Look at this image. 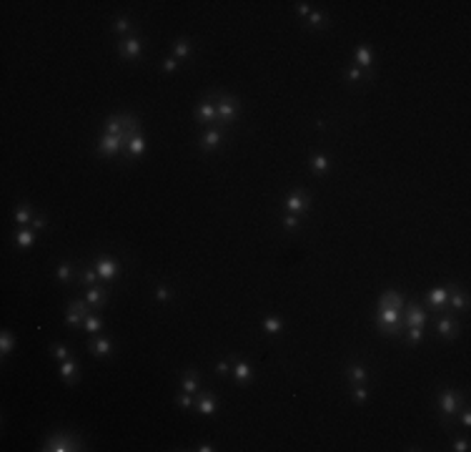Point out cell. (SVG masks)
<instances>
[{"label":"cell","instance_id":"obj_1","mask_svg":"<svg viewBox=\"0 0 471 452\" xmlns=\"http://www.w3.org/2000/svg\"><path fill=\"white\" fill-rule=\"evenodd\" d=\"M378 329L383 334H399L404 329V317H401V309H378Z\"/></svg>","mask_w":471,"mask_h":452},{"label":"cell","instance_id":"obj_2","mask_svg":"<svg viewBox=\"0 0 471 452\" xmlns=\"http://www.w3.org/2000/svg\"><path fill=\"white\" fill-rule=\"evenodd\" d=\"M216 121H221L223 126L231 123L236 116H238V101L231 98V96H218L216 101Z\"/></svg>","mask_w":471,"mask_h":452},{"label":"cell","instance_id":"obj_3","mask_svg":"<svg viewBox=\"0 0 471 452\" xmlns=\"http://www.w3.org/2000/svg\"><path fill=\"white\" fill-rule=\"evenodd\" d=\"M43 450H48V452H68V450H83V447H81V440H78V437L58 432V435H53V437L46 442Z\"/></svg>","mask_w":471,"mask_h":452},{"label":"cell","instance_id":"obj_4","mask_svg":"<svg viewBox=\"0 0 471 452\" xmlns=\"http://www.w3.org/2000/svg\"><path fill=\"white\" fill-rule=\"evenodd\" d=\"M459 402H461L459 392H454V390H444V392H441L439 409H441V417H444V420L456 417V412H459Z\"/></svg>","mask_w":471,"mask_h":452},{"label":"cell","instance_id":"obj_5","mask_svg":"<svg viewBox=\"0 0 471 452\" xmlns=\"http://www.w3.org/2000/svg\"><path fill=\"white\" fill-rule=\"evenodd\" d=\"M95 272H98L100 279L110 282V279H115L118 274H121V264H118L115 259H110V256H100V259H95Z\"/></svg>","mask_w":471,"mask_h":452},{"label":"cell","instance_id":"obj_6","mask_svg":"<svg viewBox=\"0 0 471 452\" xmlns=\"http://www.w3.org/2000/svg\"><path fill=\"white\" fill-rule=\"evenodd\" d=\"M88 301H70L68 304V317H65V322H68V327H78L86 317H88Z\"/></svg>","mask_w":471,"mask_h":452},{"label":"cell","instance_id":"obj_7","mask_svg":"<svg viewBox=\"0 0 471 452\" xmlns=\"http://www.w3.org/2000/svg\"><path fill=\"white\" fill-rule=\"evenodd\" d=\"M123 143H126V141H123L121 136H108V133H105V136L98 141L95 148H98V154H100V156H115L118 151L123 148Z\"/></svg>","mask_w":471,"mask_h":452},{"label":"cell","instance_id":"obj_8","mask_svg":"<svg viewBox=\"0 0 471 452\" xmlns=\"http://www.w3.org/2000/svg\"><path fill=\"white\" fill-rule=\"evenodd\" d=\"M118 51H121V56L128 58V60H138L141 53H143V41L138 35H131L128 41H123L121 46H118Z\"/></svg>","mask_w":471,"mask_h":452},{"label":"cell","instance_id":"obj_9","mask_svg":"<svg viewBox=\"0 0 471 452\" xmlns=\"http://www.w3.org/2000/svg\"><path fill=\"white\" fill-rule=\"evenodd\" d=\"M286 209H288V214H293V216L306 214V211H308V196H306L303 191H293V194L286 199Z\"/></svg>","mask_w":471,"mask_h":452},{"label":"cell","instance_id":"obj_10","mask_svg":"<svg viewBox=\"0 0 471 452\" xmlns=\"http://www.w3.org/2000/svg\"><path fill=\"white\" fill-rule=\"evenodd\" d=\"M426 324V312L419 304H409L404 314V327H424Z\"/></svg>","mask_w":471,"mask_h":452},{"label":"cell","instance_id":"obj_11","mask_svg":"<svg viewBox=\"0 0 471 452\" xmlns=\"http://www.w3.org/2000/svg\"><path fill=\"white\" fill-rule=\"evenodd\" d=\"M195 118H198L201 123H213L216 121V103L211 98L201 101L198 108H195Z\"/></svg>","mask_w":471,"mask_h":452},{"label":"cell","instance_id":"obj_12","mask_svg":"<svg viewBox=\"0 0 471 452\" xmlns=\"http://www.w3.org/2000/svg\"><path fill=\"white\" fill-rule=\"evenodd\" d=\"M404 307V296L399 291H383L381 299H378V309H401Z\"/></svg>","mask_w":471,"mask_h":452},{"label":"cell","instance_id":"obj_13","mask_svg":"<svg viewBox=\"0 0 471 452\" xmlns=\"http://www.w3.org/2000/svg\"><path fill=\"white\" fill-rule=\"evenodd\" d=\"M195 409H198L201 414H206V417H213V414L218 412V402H216L213 395L203 392V395L198 397V402H195Z\"/></svg>","mask_w":471,"mask_h":452},{"label":"cell","instance_id":"obj_14","mask_svg":"<svg viewBox=\"0 0 471 452\" xmlns=\"http://www.w3.org/2000/svg\"><path fill=\"white\" fill-rule=\"evenodd\" d=\"M60 377H63L68 385H73V382L81 380V369H78V362H73V359H63V364H60Z\"/></svg>","mask_w":471,"mask_h":452},{"label":"cell","instance_id":"obj_15","mask_svg":"<svg viewBox=\"0 0 471 452\" xmlns=\"http://www.w3.org/2000/svg\"><path fill=\"white\" fill-rule=\"evenodd\" d=\"M88 349H91L93 357H108L113 352V342L105 339V337H98V339H93V342L88 344Z\"/></svg>","mask_w":471,"mask_h":452},{"label":"cell","instance_id":"obj_16","mask_svg":"<svg viewBox=\"0 0 471 452\" xmlns=\"http://www.w3.org/2000/svg\"><path fill=\"white\" fill-rule=\"evenodd\" d=\"M221 141H223V133H221L218 128H211V131H206V136H203V141H201V148H203V151H213V148L221 146Z\"/></svg>","mask_w":471,"mask_h":452},{"label":"cell","instance_id":"obj_17","mask_svg":"<svg viewBox=\"0 0 471 452\" xmlns=\"http://www.w3.org/2000/svg\"><path fill=\"white\" fill-rule=\"evenodd\" d=\"M126 148H128V156H131V159H138V156H143V151H145V138H143L141 133H136V136L126 143Z\"/></svg>","mask_w":471,"mask_h":452},{"label":"cell","instance_id":"obj_18","mask_svg":"<svg viewBox=\"0 0 471 452\" xmlns=\"http://www.w3.org/2000/svg\"><path fill=\"white\" fill-rule=\"evenodd\" d=\"M251 374H253V372H251V364H248V362L238 359V362L233 364V380H236V382H248Z\"/></svg>","mask_w":471,"mask_h":452},{"label":"cell","instance_id":"obj_19","mask_svg":"<svg viewBox=\"0 0 471 452\" xmlns=\"http://www.w3.org/2000/svg\"><path fill=\"white\" fill-rule=\"evenodd\" d=\"M436 329H439V334H444L446 339H454V337L459 334V327H456V322H454L451 317H441L439 324H436Z\"/></svg>","mask_w":471,"mask_h":452},{"label":"cell","instance_id":"obj_20","mask_svg":"<svg viewBox=\"0 0 471 452\" xmlns=\"http://www.w3.org/2000/svg\"><path fill=\"white\" fill-rule=\"evenodd\" d=\"M86 301H88L91 307L100 309V307L105 304V289H100V286H91L88 294H86Z\"/></svg>","mask_w":471,"mask_h":452},{"label":"cell","instance_id":"obj_21","mask_svg":"<svg viewBox=\"0 0 471 452\" xmlns=\"http://www.w3.org/2000/svg\"><path fill=\"white\" fill-rule=\"evenodd\" d=\"M446 296H449V291L446 289H434V291H428V304L434 307V309H444L446 307Z\"/></svg>","mask_w":471,"mask_h":452},{"label":"cell","instance_id":"obj_22","mask_svg":"<svg viewBox=\"0 0 471 452\" xmlns=\"http://www.w3.org/2000/svg\"><path fill=\"white\" fill-rule=\"evenodd\" d=\"M198 385H201L198 372H188V374L183 377V382H181L183 392H188V395H195V392H198Z\"/></svg>","mask_w":471,"mask_h":452},{"label":"cell","instance_id":"obj_23","mask_svg":"<svg viewBox=\"0 0 471 452\" xmlns=\"http://www.w3.org/2000/svg\"><path fill=\"white\" fill-rule=\"evenodd\" d=\"M105 133H108V136H123V133H126L123 118H121V116L108 118V121H105Z\"/></svg>","mask_w":471,"mask_h":452},{"label":"cell","instance_id":"obj_24","mask_svg":"<svg viewBox=\"0 0 471 452\" xmlns=\"http://www.w3.org/2000/svg\"><path fill=\"white\" fill-rule=\"evenodd\" d=\"M353 58H356V63H359L361 70H364V68H371V48H369V46H359L356 53H353Z\"/></svg>","mask_w":471,"mask_h":452},{"label":"cell","instance_id":"obj_25","mask_svg":"<svg viewBox=\"0 0 471 452\" xmlns=\"http://www.w3.org/2000/svg\"><path fill=\"white\" fill-rule=\"evenodd\" d=\"M33 241H35V231H30V229H20V231L15 234L18 249H28V246H33Z\"/></svg>","mask_w":471,"mask_h":452},{"label":"cell","instance_id":"obj_26","mask_svg":"<svg viewBox=\"0 0 471 452\" xmlns=\"http://www.w3.org/2000/svg\"><path fill=\"white\" fill-rule=\"evenodd\" d=\"M348 380H351L353 385H364V380H366L364 364H351V367H348Z\"/></svg>","mask_w":471,"mask_h":452},{"label":"cell","instance_id":"obj_27","mask_svg":"<svg viewBox=\"0 0 471 452\" xmlns=\"http://www.w3.org/2000/svg\"><path fill=\"white\" fill-rule=\"evenodd\" d=\"M263 329H266V334H281L283 332V322L279 317H266L263 319Z\"/></svg>","mask_w":471,"mask_h":452},{"label":"cell","instance_id":"obj_28","mask_svg":"<svg viewBox=\"0 0 471 452\" xmlns=\"http://www.w3.org/2000/svg\"><path fill=\"white\" fill-rule=\"evenodd\" d=\"M311 171L319 173V176L326 173V171H329V159L321 156V154H319V156H311Z\"/></svg>","mask_w":471,"mask_h":452},{"label":"cell","instance_id":"obj_29","mask_svg":"<svg viewBox=\"0 0 471 452\" xmlns=\"http://www.w3.org/2000/svg\"><path fill=\"white\" fill-rule=\"evenodd\" d=\"M190 53V43L186 41V38H178V41L173 43V58L178 60V58H186Z\"/></svg>","mask_w":471,"mask_h":452},{"label":"cell","instance_id":"obj_30","mask_svg":"<svg viewBox=\"0 0 471 452\" xmlns=\"http://www.w3.org/2000/svg\"><path fill=\"white\" fill-rule=\"evenodd\" d=\"M83 324H86V332H91V334H98V332L103 329V319L95 317V314H88V317L83 319Z\"/></svg>","mask_w":471,"mask_h":452},{"label":"cell","instance_id":"obj_31","mask_svg":"<svg viewBox=\"0 0 471 452\" xmlns=\"http://www.w3.org/2000/svg\"><path fill=\"white\" fill-rule=\"evenodd\" d=\"M13 347H15V337L10 334V332H3V337H0V354H8V352H13Z\"/></svg>","mask_w":471,"mask_h":452},{"label":"cell","instance_id":"obj_32","mask_svg":"<svg viewBox=\"0 0 471 452\" xmlns=\"http://www.w3.org/2000/svg\"><path fill=\"white\" fill-rule=\"evenodd\" d=\"M13 216H15V224H20V226H25V224H30V221H33V216H30V209H28V204L18 206Z\"/></svg>","mask_w":471,"mask_h":452},{"label":"cell","instance_id":"obj_33","mask_svg":"<svg viewBox=\"0 0 471 452\" xmlns=\"http://www.w3.org/2000/svg\"><path fill=\"white\" fill-rule=\"evenodd\" d=\"M406 337H409V344H419L424 339V327H406Z\"/></svg>","mask_w":471,"mask_h":452},{"label":"cell","instance_id":"obj_34","mask_svg":"<svg viewBox=\"0 0 471 452\" xmlns=\"http://www.w3.org/2000/svg\"><path fill=\"white\" fill-rule=\"evenodd\" d=\"M451 307H454V309H466V307H469V296L461 294V291H454V294H451Z\"/></svg>","mask_w":471,"mask_h":452},{"label":"cell","instance_id":"obj_35","mask_svg":"<svg viewBox=\"0 0 471 452\" xmlns=\"http://www.w3.org/2000/svg\"><path fill=\"white\" fill-rule=\"evenodd\" d=\"M70 274H73L70 261H60V264H58V279H60L63 284H68V282H70Z\"/></svg>","mask_w":471,"mask_h":452},{"label":"cell","instance_id":"obj_36","mask_svg":"<svg viewBox=\"0 0 471 452\" xmlns=\"http://www.w3.org/2000/svg\"><path fill=\"white\" fill-rule=\"evenodd\" d=\"M308 23H311V28H326V15L316 10V13L308 15Z\"/></svg>","mask_w":471,"mask_h":452},{"label":"cell","instance_id":"obj_37","mask_svg":"<svg viewBox=\"0 0 471 452\" xmlns=\"http://www.w3.org/2000/svg\"><path fill=\"white\" fill-rule=\"evenodd\" d=\"M176 404L181 407V409H190L195 402H193V395H188V392H183V395H178L176 397Z\"/></svg>","mask_w":471,"mask_h":452},{"label":"cell","instance_id":"obj_38","mask_svg":"<svg viewBox=\"0 0 471 452\" xmlns=\"http://www.w3.org/2000/svg\"><path fill=\"white\" fill-rule=\"evenodd\" d=\"M50 354H53L55 359H68V357H70V352H68L65 344H53V347H50Z\"/></svg>","mask_w":471,"mask_h":452},{"label":"cell","instance_id":"obj_39","mask_svg":"<svg viewBox=\"0 0 471 452\" xmlns=\"http://www.w3.org/2000/svg\"><path fill=\"white\" fill-rule=\"evenodd\" d=\"M113 30H115V33H128V30H131V20H128V18H115Z\"/></svg>","mask_w":471,"mask_h":452},{"label":"cell","instance_id":"obj_40","mask_svg":"<svg viewBox=\"0 0 471 452\" xmlns=\"http://www.w3.org/2000/svg\"><path fill=\"white\" fill-rule=\"evenodd\" d=\"M283 226H286V231H296L298 226H301V221H298V216H293V214H288L286 219H283Z\"/></svg>","mask_w":471,"mask_h":452},{"label":"cell","instance_id":"obj_41","mask_svg":"<svg viewBox=\"0 0 471 452\" xmlns=\"http://www.w3.org/2000/svg\"><path fill=\"white\" fill-rule=\"evenodd\" d=\"M351 397H353V402H366V390L361 387V385H353V392H351Z\"/></svg>","mask_w":471,"mask_h":452},{"label":"cell","instance_id":"obj_42","mask_svg":"<svg viewBox=\"0 0 471 452\" xmlns=\"http://www.w3.org/2000/svg\"><path fill=\"white\" fill-rule=\"evenodd\" d=\"M364 75H369V73H364V70H361V68L356 65V68H351V70L346 73V78H348V81H361Z\"/></svg>","mask_w":471,"mask_h":452},{"label":"cell","instance_id":"obj_43","mask_svg":"<svg viewBox=\"0 0 471 452\" xmlns=\"http://www.w3.org/2000/svg\"><path fill=\"white\" fill-rule=\"evenodd\" d=\"M155 299H158V301H168L171 299V291H168V286H155Z\"/></svg>","mask_w":471,"mask_h":452},{"label":"cell","instance_id":"obj_44","mask_svg":"<svg viewBox=\"0 0 471 452\" xmlns=\"http://www.w3.org/2000/svg\"><path fill=\"white\" fill-rule=\"evenodd\" d=\"M30 226H33V231H43L46 229V216H33Z\"/></svg>","mask_w":471,"mask_h":452},{"label":"cell","instance_id":"obj_45","mask_svg":"<svg viewBox=\"0 0 471 452\" xmlns=\"http://www.w3.org/2000/svg\"><path fill=\"white\" fill-rule=\"evenodd\" d=\"M163 70H166V73H176V70H178V60H176L173 56L166 58V60H163Z\"/></svg>","mask_w":471,"mask_h":452},{"label":"cell","instance_id":"obj_46","mask_svg":"<svg viewBox=\"0 0 471 452\" xmlns=\"http://www.w3.org/2000/svg\"><path fill=\"white\" fill-rule=\"evenodd\" d=\"M95 279H98V272H95V269H86V272H83V282H86L88 286H93Z\"/></svg>","mask_w":471,"mask_h":452},{"label":"cell","instance_id":"obj_47","mask_svg":"<svg viewBox=\"0 0 471 452\" xmlns=\"http://www.w3.org/2000/svg\"><path fill=\"white\" fill-rule=\"evenodd\" d=\"M469 450V440H454V452H466Z\"/></svg>","mask_w":471,"mask_h":452},{"label":"cell","instance_id":"obj_48","mask_svg":"<svg viewBox=\"0 0 471 452\" xmlns=\"http://www.w3.org/2000/svg\"><path fill=\"white\" fill-rule=\"evenodd\" d=\"M228 369H231V364H228V362H226V359H223V362H218V364H216V372H218V374H226V372H228Z\"/></svg>","mask_w":471,"mask_h":452},{"label":"cell","instance_id":"obj_49","mask_svg":"<svg viewBox=\"0 0 471 452\" xmlns=\"http://www.w3.org/2000/svg\"><path fill=\"white\" fill-rule=\"evenodd\" d=\"M296 10H298L301 15H311V8H308V3H298V5H296Z\"/></svg>","mask_w":471,"mask_h":452},{"label":"cell","instance_id":"obj_50","mask_svg":"<svg viewBox=\"0 0 471 452\" xmlns=\"http://www.w3.org/2000/svg\"><path fill=\"white\" fill-rule=\"evenodd\" d=\"M461 425H464V427H471V414H469V412L461 414Z\"/></svg>","mask_w":471,"mask_h":452},{"label":"cell","instance_id":"obj_51","mask_svg":"<svg viewBox=\"0 0 471 452\" xmlns=\"http://www.w3.org/2000/svg\"><path fill=\"white\" fill-rule=\"evenodd\" d=\"M198 450H201V452H211V450H213V445H208V442H203V445H201Z\"/></svg>","mask_w":471,"mask_h":452}]
</instances>
